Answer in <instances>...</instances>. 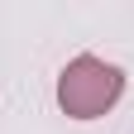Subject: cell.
<instances>
[{
  "mask_svg": "<svg viewBox=\"0 0 134 134\" xmlns=\"http://www.w3.org/2000/svg\"><path fill=\"white\" fill-rule=\"evenodd\" d=\"M53 96H58V110L67 120H81V125L100 120V115H110L120 105V96H125V67L110 62V58H100V53H77V58L62 62Z\"/></svg>",
  "mask_w": 134,
  "mask_h": 134,
  "instance_id": "6da1fadb",
  "label": "cell"
}]
</instances>
